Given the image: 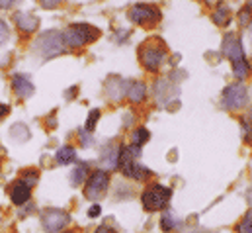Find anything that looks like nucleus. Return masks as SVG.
Wrapping results in <instances>:
<instances>
[{
  "label": "nucleus",
  "instance_id": "1",
  "mask_svg": "<svg viewBox=\"0 0 252 233\" xmlns=\"http://www.w3.org/2000/svg\"><path fill=\"white\" fill-rule=\"evenodd\" d=\"M143 149L137 145H120V155H118V169L124 173L126 178L131 180H147L151 176V171L143 167L137 159L141 157Z\"/></svg>",
  "mask_w": 252,
  "mask_h": 233
},
{
  "label": "nucleus",
  "instance_id": "2",
  "mask_svg": "<svg viewBox=\"0 0 252 233\" xmlns=\"http://www.w3.org/2000/svg\"><path fill=\"white\" fill-rule=\"evenodd\" d=\"M223 53H225V57L231 61L235 77L247 78L251 75V63H249V59H247L245 51H243V43H241L239 36H235V34H227L225 36V39H223Z\"/></svg>",
  "mask_w": 252,
  "mask_h": 233
},
{
  "label": "nucleus",
  "instance_id": "3",
  "mask_svg": "<svg viewBox=\"0 0 252 233\" xmlns=\"http://www.w3.org/2000/svg\"><path fill=\"white\" fill-rule=\"evenodd\" d=\"M170 198H172V190L168 186L153 182L143 190L141 204L145 212H164L170 204Z\"/></svg>",
  "mask_w": 252,
  "mask_h": 233
},
{
  "label": "nucleus",
  "instance_id": "4",
  "mask_svg": "<svg viewBox=\"0 0 252 233\" xmlns=\"http://www.w3.org/2000/svg\"><path fill=\"white\" fill-rule=\"evenodd\" d=\"M100 36V30H96L94 26L88 24H70L63 34L64 45L76 49V47H84L86 43L96 41Z\"/></svg>",
  "mask_w": 252,
  "mask_h": 233
},
{
  "label": "nucleus",
  "instance_id": "5",
  "mask_svg": "<svg viewBox=\"0 0 252 233\" xmlns=\"http://www.w3.org/2000/svg\"><path fill=\"white\" fill-rule=\"evenodd\" d=\"M166 57V45L160 39H149L139 47V59L147 71H157Z\"/></svg>",
  "mask_w": 252,
  "mask_h": 233
},
{
  "label": "nucleus",
  "instance_id": "6",
  "mask_svg": "<svg viewBox=\"0 0 252 233\" xmlns=\"http://www.w3.org/2000/svg\"><path fill=\"white\" fill-rule=\"evenodd\" d=\"M35 49H37V53H39L41 57H45V59L61 55L64 51L63 34L57 32V30L43 32V34L37 38V41H35Z\"/></svg>",
  "mask_w": 252,
  "mask_h": 233
},
{
  "label": "nucleus",
  "instance_id": "7",
  "mask_svg": "<svg viewBox=\"0 0 252 233\" xmlns=\"http://www.w3.org/2000/svg\"><path fill=\"white\" fill-rule=\"evenodd\" d=\"M160 18H162L160 10L153 4H149V2H139L129 10V20L133 24H139V26H145V28L157 26L160 22Z\"/></svg>",
  "mask_w": 252,
  "mask_h": 233
},
{
  "label": "nucleus",
  "instance_id": "8",
  "mask_svg": "<svg viewBox=\"0 0 252 233\" xmlns=\"http://www.w3.org/2000/svg\"><path fill=\"white\" fill-rule=\"evenodd\" d=\"M110 188V173L104 171V169H96L94 173H90L88 180H86V186H84V196L88 200H100L106 196Z\"/></svg>",
  "mask_w": 252,
  "mask_h": 233
},
{
  "label": "nucleus",
  "instance_id": "9",
  "mask_svg": "<svg viewBox=\"0 0 252 233\" xmlns=\"http://www.w3.org/2000/svg\"><path fill=\"white\" fill-rule=\"evenodd\" d=\"M68 224H70V214L61 208H47L41 212V226L43 230H47V233L63 232Z\"/></svg>",
  "mask_w": 252,
  "mask_h": 233
},
{
  "label": "nucleus",
  "instance_id": "10",
  "mask_svg": "<svg viewBox=\"0 0 252 233\" xmlns=\"http://www.w3.org/2000/svg\"><path fill=\"white\" fill-rule=\"evenodd\" d=\"M223 106L227 110H241L249 102V92L243 84H231L223 90Z\"/></svg>",
  "mask_w": 252,
  "mask_h": 233
},
{
  "label": "nucleus",
  "instance_id": "11",
  "mask_svg": "<svg viewBox=\"0 0 252 233\" xmlns=\"http://www.w3.org/2000/svg\"><path fill=\"white\" fill-rule=\"evenodd\" d=\"M8 194H10L12 204H16V206H24V204H28L30 198H32V186L26 184L22 178H18L16 182H12Z\"/></svg>",
  "mask_w": 252,
  "mask_h": 233
},
{
  "label": "nucleus",
  "instance_id": "12",
  "mask_svg": "<svg viewBox=\"0 0 252 233\" xmlns=\"http://www.w3.org/2000/svg\"><path fill=\"white\" fill-rule=\"evenodd\" d=\"M12 20H14V24L18 26V30L24 32V34H33V32L37 30V26H39L37 16L30 14V12H16Z\"/></svg>",
  "mask_w": 252,
  "mask_h": 233
},
{
  "label": "nucleus",
  "instance_id": "13",
  "mask_svg": "<svg viewBox=\"0 0 252 233\" xmlns=\"http://www.w3.org/2000/svg\"><path fill=\"white\" fill-rule=\"evenodd\" d=\"M12 88H14V92H16L20 98H30V96L35 92L33 82H32L26 75H14V77H12Z\"/></svg>",
  "mask_w": 252,
  "mask_h": 233
},
{
  "label": "nucleus",
  "instance_id": "14",
  "mask_svg": "<svg viewBox=\"0 0 252 233\" xmlns=\"http://www.w3.org/2000/svg\"><path fill=\"white\" fill-rule=\"evenodd\" d=\"M160 230H162V232H166V233L180 232V230H182V222H180L172 212L164 210V212H162V216H160Z\"/></svg>",
  "mask_w": 252,
  "mask_h": 233
},
{
  "label": "nucleus",
  "instance_id": "15",
  "mask_svg": "<svg viewBox=\"0 0 252 233\" xmlns=\"http://www.w3.org/2000/svg\"><path fill=\"white\" fill-rule=\"evenodd\" d=\"M106 90H108L110 98L122 100V98L126 96V82H124L122 78H118V77H112V78H108V82H106Z\"/></svg>",
  "mask_w": 252,
  "mask_h": 233
},
{
  "label": "nucleus",
  "instance_id": "16",
  "mask_svg": "<svg viewBox=\"0 0 252 233\" xmlns=\"http://www.w3.org/2000/svg\"><path fill=\"white\" fill-rule=\"evenodd\" d=\"M90 165L88 163H78L76 167H74V171L70 173V184L72 186H78V184H82V182H86L88 180V176H90Z\"/></svg>",
  "mask_w": 252,
  "mask_h": 233
},
{
  "label": "nucleus",
  "instance_id": "17",
  "mask_svg": "<svg viewBox=\"0 0 252 233\" xmlns=\"http://www.w3.org/2000/svg\"><path fill=\"white\" fill-rule=\"evenodd\" d=\"M55 161H57V165H70V163H74V161H76V151H74V147H72V145H63V147H59L57 153H55Z\"/></svg>",
  "mask_w": 252,
  "mask_h": 233
},
{
  "label": "nucleus",
  "instance_id": "18",
  "mask_svg": "<svg viewBox=\"0 0 252 233\" xmlns=\"http://www.w3.org/2000/svg\"><path fill=\"white\" fill-rule=\"evenodd\" d=\"M145 94H147V86L145 82H131L129 88H127V98L131 102H143L145 100Z\"/></svg>",
  "mask_w": 252,
  "mask_h": 233
},
{
  "label": "nucleus",
  "instance_id": "19",
  "mask_svg": "<svg viewBox=\"0 0 252 233\" xmlns=\"http://www.w3.org/2000/svg\"><path fill=\"white\" fill-rule=\"evenodd\" d=\"M118 155H120V147L110 145V147H106V149H104V153H102L100 161H102L106 167L116 169V167H118Z\"/></svg>",
  "mask_w": 252,
  "mask_h": 233
},
{
  "label": "nucleus",
  "instance_id": "20",
  "mask_svg": "<svg viewBox=\"0 0 252 233\" xmlns=\"http://www.w3.org/2000/svg\"><path fill=\"white\" fill-rule=\"evenodd\" d=\"M10 137L16 139L18 143H24V141L30 139V129H28L24 123H14V125L10 127Z\"/></svg>",
  "mask_w": 252,
  "mask_h": 233
},
{
  "label": "nucleus",
  "instance_id": "21",
  "mask_svg": "<svg viewBox=\"0 0 252 233\" xmlns=\"http://www.w3.org/2000/svg\"><path fill=\"white\" fill-rule=\"evenodd\" d=\"M151 139V133L147 127H137L131 135V145H137V147H143L147 141Z\"/></svg>",
  "mask_w": 252,
  "mask_h": 233
},
{
  "label": "nucleus",
  "instance_id": "22",
  "mask_svg": "<svg viewBox=\"0 0 252 233\" xmlns=\"http://www.w3.org/2000/svg\"><path fill=\"white\" fill-rule=\"evenodd\" d=\"M237 18H239V24H241L243 28H249V26H251L252 24V0H249V2L239 10Z\"/></svg>",
  "mask_w": 252,
  "mask_h": 233
},
{
  "label": "nucleus",
  "instance_id": "23",
  "mask_svg": "<svg viewBox=\"0 0 252 233\" xmlns=\"http://www.w3.org/2000/svg\"><path fill=\"white\" fill-rule=\"evenodd\" d=\"M211 18H213V22H215L217 26H227V24L231 22V12H229L227 6H219V10H215Z\"/></svg>",
  "mask_w": 252,
  "mask_h": 233
},
{
  "label": "nucleus",
  "instance_id": "24",
  "mask_svg": "<svg viewBox=\"0 0 252 233\" xmlns=\"http://www.w3.org/2000/svg\"><path fill=\"white\" fill-rule=\"evenodd\" d=\"M237 233H252V208L247 210V214L241 218V222L235 226Z\"/></svg>",
  "mask_w": 252,
  "mask_h": 233
},
{
  "label": "nucleus",
  "instance_id": "25",
  "mask_svg": "<svg viewBox=\"0 0 252 233\" xmlns=\"http://www.w3.org/2000/svg\"><path fill=\"white\" fill-rule=\"evenodd\" d=\"M20 178H22L26 184L33 186V184H37V180H39V173H37L35 169H26V171H22Z\"/></svg>",
  "mask_w": 252,
  "mask_h": 233
},
{
  "label": "nucleus",
  "instance_id": "26",
  "mask_svg": "<svg viewBox=\"0 0 252 233\" xmlns=\"http://www.w3.org/2000/svg\"><path fill=\"white\" fill-rule=\"evenodd\" d=\"M98 119H100V110H92V112L88 114L86 125H84V131H88V133H94V127H96Z\"/></svg>",
  "mask_w": 252,
  "mask_h": 233
},
{
  "label": "nucleus",
  "instance_id": "27",
  "mask_svg": "<svg viewBox=\"0 0 252 233\" xmlns=\"http://www.w3.org/2000/svg\"><path fill=\"white\" fill-rule=\"evenodd\" d=\"M241 123H243V139H245V143H251L252 141V119L243 117Z\"/></svg>",
  "mask_w": 252,
  "mask_h": 233
},
{
  "label": "nucleus",
  "instance_id": "28",
  "mask_svg": "<svg viewBox=\"0 0 252 233\" xmlns=\"http://www.w3.org/2000/svg\"><path fill=\"white\" fill-rule=\"evenodd\" d=\"M8 38H10V30H8L6 22L0 20V45H4V43L8 41Z\"/></svg>",
  "mask_w": 252,
  "mask_h": 233
},
{
  "label": "nucleus",
  "instance_id": "29",
  "mask_svg": "<svg viewBox=\"0 0 252 233\" xmlns=\"http://www.w3.org/2000/svg\"><path fill=\"white\" fill-rule=\"evenodd\" d=\"M78 137H80L82 147H90V145H92V137H90V133H88V131H84V129H82V131L78 133Z\"/></svg>",
  "mask_w": 252,
  "mask_h": 233
},
{
  "label": "nucleus",
  "instance_id": "30",
  "mask_svg": "<svg viewBox=\"0 0 252 233\" xmlns=\"http://www.w3.org/2000/svg\"><path fill=\"white\" fill-rule=\"evenodd\" d=\"M94 233H118V232H116V228H112L110 224H100Z\"/></svg>",
  "mask_w": 252,
  "mask_h": 233
},
{
  "label": "nucleus",
  "instance_id": "31",
  "mask_svg": "<svg viewBox=\"0 0 252 233\" xmlns=\"http://www.w3.org/2000/svg\"><path fill=\"white\" fill-rule=\"evenodd\" d=\"M100 214H102L100 204H92V206H90V210H88V218H98Z\"/></svg>",
  "mask_w": 252,
  "mask_h": 233
},
{
  "label": "nucleus",
  "instance_id": "32",
  "mask_svg": "<svg viewBox=\"0 0 252 233\" xmlns=\"http://www.w3.org/2000/svg\"><path fill=\"white\" fill-rule=\"evenodd\" d=\"M39 2H41V6H43V8H57L63 0H39Z\"/></svg>",
  "mask_w": 252,
  "mask_h": 233
},
{
  "label": "nucleus",
  "instance_id": "33",
  "mask_svg": "<svg viewBox=\"0 0 252 233\" xmlns=\"http://www.w3.org/2000/svg\"><path fill=\"white\" fill-rule=\"evenodd\" d=\"M8 114H10V108H8L6 104H0V121L8 116Z\"/></svg>",
  "mask_w": 252,
  "mask_h": 233
},
{
  "label": "nucleus",
  "instance_id": "34",
  "mask_svg": "<svg viewBox=\"0 0 252 233\" xmlns=\"http://www.w3.org/2000/svg\"><path fill=\"white\" fill-rule=\"evenodd\" d=\"M18 0H0V8H10L12 4H16Z\"/></svg>",
  "mask_w": 252,
  "mask_h": 233
},
{
  "label": "nucleus",
  "instance_id": "35",
  "mask_svg": "<svg viewBox=\"0 0 252 233\" xmlns=\"http://www.w3.org/2000/svg\"><path fill=\"white\" fill-rule=\"evenodd\" d=\"M247 200H249V204H251V208H252V188L247 192Z\"/></svg>",
  "mask_w": 252,
  "mask_h": 233
},
{
  "label": "nucleus",
  "instance_id": "36",
  "mask_svg": "<svg viewBox=\"0 0 252 233\" xmlns=\"http://www.w3.org/2000/svg\"><path fill=\"white\" fill-rule=\"evenodd\" d=\"M55 233H74V232H66V230H63V232H55Z\"/></svg>",
  "mask_w": 252,
  "mask_h": 233
}]
</instances>
